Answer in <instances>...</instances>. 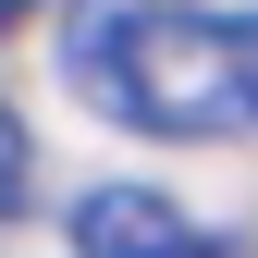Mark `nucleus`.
I'll return each instance as SVG.
<instances>
[{
    "label": "nucleus",
    "mask_w": 258,
    "mask_h": 258,
    "mask_svg": "<svg viewBox=\"0 0 258 258\" xmlns=\"http://www.w3.org/2000/svg\"><path fill=\"white\" fill-rule=\"evenodd\" d=\"M25 209V123H13V99H0V221Z\"/></svg>",
    "instance_id": "nucleus-3"
},
{
    "label": "nucleus",
    "mask_w": 258,
    "mask_h": 258,
    "mask_svg": "<svg viewBox=\"0 0 258 258\" xmlns=\"http://www.w3.org/2000/svg\"><path fill=\"white\" fill-rule=\"evenodd\" d=\"M25 13H37V0H0V37H13V25H25Z\"/></svg>",
    "instance_id": "nucleus-5"
},
{
    "label": "nucleus",
    "mask_w": 258,
    "mask_h": 258,
    "mask_svg": "<svg viewBox=\"0 0 258 258\" xmlns=\"http://www.w3.org/2000/svg\"><path fill=\"white\" fill-rule=\"evenodd\" d=\"M246 99H258V13H246Z\"/></svg>",
    "instance_id": "nucleus-4"
},
{
    "label": "nucleus",
    "mask_w": 258,
    "mask_h": 258,
    "mask_svg": "<svg viewBox=\"0 0 258 258\" xmlns=\"http://www.w3.org/2000/svg\"><path fill=\"white\" fill-rule=\"evenodd\" d=\"M74 258H221L160 184H86L74 197Z\"/></svg>",
    "instance_id": "nucleus-2"
},
{
    "label": "nucleus",
    "mask_w": 258,
    "mask_h": 258,
    "mask_svg": "<svg viewBox=\"0 0 258 258\" xmlns=\"http://www.w3.org/2000/svg\"><path fill=\"white\" fill-rule=\"evenodd\" d=\"M61 86L123 136H234L246 99V13L197 0H74L61 13Z\"/></svg>",
    "instance_id": "nucleus-1"
}]
</instances>
